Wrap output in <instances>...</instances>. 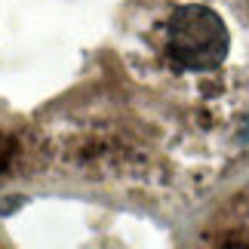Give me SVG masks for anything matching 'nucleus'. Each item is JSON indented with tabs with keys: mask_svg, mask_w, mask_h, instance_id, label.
Instances as JSON below:
<instances>
[{
	"mask_svg": "<svg viewBox=\"0 0 249 249\" xmlns=\"http://www.w3.org/2000/svg\"><path fill=\"white\" fill-rule=\"evenodd\" d=\"M169 46L188 68H215L228 55V28L213 9L181 6L169 18Z\"/></svg>",
	"mask_w": 249,
	"mask_h": 249,
	"instance_id": "1",
	"label": "nucleus"
}]
</instances>
